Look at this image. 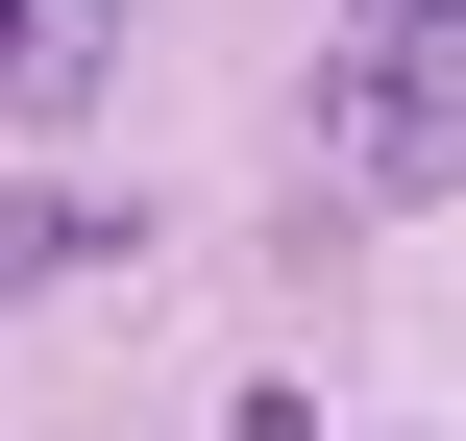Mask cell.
Here are the masks:
<instances>
[{
	"label": "cell",
	"mask_w": 466,
	"mask_h": 441,
	"mask_svg": "<svg viewBox=\"0 0 466 441\" xmlns=\"http://www.w3.org/2000/svg\"><path fill=\"white\" fill-rule=\"evenodd\" d=\"M98 270H147V196H98V172H0V319H25V295H98Z\"/></svg>",
	"instance_id": "7a4b0ae2"
},
{
	"label": "cell",
	"mask_w": 466,
	"mask_h": 441,
	"mask_svg": "<svg viewBox=\"0 0 466 441\" xmlns=\"http://www.w3.org/2000/svg\"><path fill=\"white\" fill-rule=\"evenodd\" d=\"M319 172L344 196H466V25H319Z\"/></svg>",
	"instance_id": "6da1fadb"
},
{
	"label": "cell",
	"mask_w": 466,
	"mask_h": 441,
	"mask_svg": "<svg viewBox=\"0 0 466 441\" xmlns=\"http://www.w3.org/2000/svg\"><path fill=\"white\" fill-rule=\"evenodd\" d=\"M344 25H466V0H344Z\"/></svg>",
	"instance_id": "3957f363"
},
{
	"label": "cell",
	"mask_w": 466,
	"mask_h": 441,
	"mask_svg": "<svg viewBox=\"0 0 466 441\" xmlns=\"http://www.w3.org/2000/svg\"><path fill=\"white\" fill-rule=\"evenodd\" d=\"M49 25H123V0H49Z\"/></svg>",
	"instance_id": "277c9868"
}]
</instances>
